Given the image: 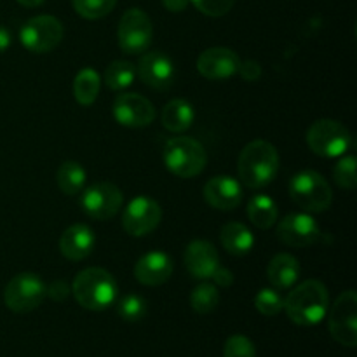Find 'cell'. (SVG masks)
Here are the masks:
<instances>
[{"label":"cell","instance_id":"1","mask_svg":"<svg viewBox=\"0 0 357 357\" xmlns=\"http://www.w3.org/2000/svg\"><path fill=\"white\" fill-rule=\"evenodd\" d=\"M330 309V293L317 279H307L293 286L284 298V307L289 319L298 326H314L326 317Z\"/></svg>","mask_w":357,"mask_h":357},{"label":"cell","instance_id":"2","mask_svg":"<svg viewBox=\"0 0 357 357\" xmlns=\"http://www.w3.org/2000/svg\"><path fill=\"white\" fill-rule=\"evenodd\" d=\"M279 164H281V159H279L278 149L272 143L265 139H255L248 143L237 160L241 183L253 190L267 187L278 176Z\"/></svg>","mask_w":357,"mask_h":357},{"label":"cell","instance_id":"3","mask_svg":"<svg viewBox=\"0 0 357 357\" xmlns=\"http://www.w3.org/2000/svg\"><path fill=\"white\" fill-rule=\"evenodd\" d=\"M72 295L84 309L101 312L117 302L119 286L108 271L89 267L75 275L72 282Z\"/></svg>","mask_w":357,"mask_h":357},{"label":"cell","instance_id":"4","mask_svg":"<svg viewBox=\"0 0 357 357\" xmlns=\"http://www.w3.org/2000/svg\"><path fill=\"white\" fill-rule=\"evenodd\" d=\"M162 160L167 169L178 178H195L204 171L208 155L197 139L188 136H174L162 149Z\"/></svg>","mask_w":357,"mask_h":357},{"label":"cell","instance_id":"5","mask_svg":"<svg viewBox=\"0 0 357 357\" xmlns=\"http://www.w3.org/2000/svg\"><path fill=\"white\" fill-rule=\"evenodd\" d=\"M289 197L305 213H323L333 202V192L323 174L316 171H300L293 174L288 185Z\"/></svg>","mask_w":357,"mask_h":357},{"label":"cell","instance_id":"6","mask_svg":"<svg viewBox=\"0 0 357 357\" xmlns=\"http://www.w3.org/2000/svg\"><path fill=\"white\" fill-rule=\"evenodd\" d=\"M307 145L316 155L324 159L342 157L351 150L352 135L342 122L333 119H321L307 131Z\"/></svg>","mask_w":357,"mask_h":357},{"label":"cell","instance_id":"7","mask_svg":"<svg viewBox=\"0 0 357 357\" xmlns=\"http://www.w3.org/2000/svg\"><path fill=\"white\" fill-rule=\"evenodd\" d=\"M65 35L63 23L54 16L42 14L28 20L20 30V42L28 52L45 54L58 47Z\"/></svg>","mask_w":357,"mask_h":357},{"label":"cell","instance_id":"8","mask_svg":"<svg viewBox=\"0 0 357 357\" xmlns=\"http://www.w3.org/2000/svg\"><path fill=\"white\" fill-rule=\"evenodd\" d=\"M153 26L152 20L145 10L132 7L122 14L117 28L119 47L126 54H142L149 51L152 44Z\"/></svg>","mask_w":357,"mask_h":357},{"label":"cell","instance_id":"9","mask_svg":"<svg viewBox=\"0 0 357 357\" xmlns=\"http://www.w3.org/2000/svg\"><path fill=\"white\" fill-rule=\"evenodd\" d=\"M45 296L44 281L31 272L14 275L3 289V303L16 314L31 312L42 305Z\"/></svg>","mask_w":357,"mask_h":357},{"label":"cell","instance_id":"10","mask_svg":"<svg viewBox=\"0 0 357 357\" xmlns=\"http://www.w3.org/2000/svg\"><path fill=\"white\" fill-rule=\"evenodd\" d=\"M328 330L335 342L349 349L357 345V293L354 289L340 293L330 309Z\"/></svg>","mask_w":357,"mask_h":357},{"label":"cell","instance_id":"11","mask_svg":"<svg viewBox=\"0 0 357 357\" xmlns=\"http://www.w3.org/2000/svg\"><path fill=\"white\" fill-rule=\"evenodd\" d=\"M122 201L124 197L121 188L110 181H100L80 192V206L84 213L98 222L114 218L121 211Z\"/></svg>","mask_w":357,"mask_h":357},{"label":"cell","instance_id":"12","mask_svg":"<svg viewBox=\"0 0 357 357\" xmlns=\"http://www.w3.org/2000/svg\"><path fill=\"white\" fill-rule=\"evenodd\" d=\"M162 208L152 197H135L122 213V227L132 237H145L159 227Z\"/></svg>","mask_w":357,"mask_h":357},{"label":"cell","instance_id":"13","mask_svg":"<svg viewBox=\"0 0 357 357\" xmlns=\"http://www.w3.org/2000/svg\"><path fill=\"white\" fill-rule=\"evenodd\" d=\"M114 119L129 129H142L155 121V107L149 98L138 93L119 94L114 101Z\"/></svg>","mask_w":357,"mask_h":357},{"label":"cell","instance_id":"14","mask_svg":"<svg viewBox=\"0 0 357 357\" xmlns=\"http://www.w3.org/2000/svg\"><path fill=\"white\" fill-rule=\"evenodd\" d=\"M136 73L145 86L155 91H166L174 84L176 68H174L173 59L166 52L149 51L139 59Z\"/></svg>","mask_w":357,"mask_h":357},{"label":"cell","instance_id":"15","mask_svg":"<svg viewBox=\"0 0 357 357\" xmlns=\"http://www.w3.org/2000/svg\"><path fill=\"white\" fill-rule=\"evenodd\" d=\"M321 236V229L309 213H293L278 225V237L289 248H309Z\"/></svg>","mask_w":357,"mask_h":357},{"label":"cell","instance_id":"16","mask_svg":"<svg viewBox=\"0 0 357 357\" xmlns=\"http://www.w3.org/2000/svg\"><path fill=\"white\" fill-rule=\"evenodd\" d=\"M241 58L229 47H209L197 58V72L208 80H227L237 75Z\"/></svg>","mask_w":357,"mask_h":357},{"label":"cell","instance_id":"17","mask_svg":"<svg viewBox=\"0 0 357 357\" xmlns=\"http://www.w3.org/2000/svg\"><path fill=\"white\" fill-rule=\"evenodd\" d=\"M202 195L213 209L232 211L243 202V187L236 178L220 174V176H213L211 180L206 181Z\"/></svg>","mask_w":357,"mask_h":357},{"label":"cell","instance_id":"18","mask_svg":"<svg viewBox=\"0 0 357 357\" xmlns=\"http://www.w3.org/2000/svg\"><path fill=\"white\" fill-rule=\"evenodd\" d=\"M185 267L188 274L199 281H208L220 267V257L216 248L209 241H192L185 250Z\"/></svg>","mask_w":357,"mask_h":357},{"label":"cell","instance_id":"19","mask_svg":"<svg viewBox=\"0 0 357 357\" xmlns=\"http://www.w3.org/2000/svg\"><path fill=\"white\" fill-rule=\"evenodd\" d=\"M173 275V260L164 251H150L135 265L136 281L143 286H160Z\"/></svg>","mask_w":357,"mask_h":357},{"label":"cell","instance_id":"20","mask_svg":"<svg viewBox=\"0 0 357 357\" xmlns=\"http://www.w3.org/2000/svg\"><path fill=\"white\" fill-rule=\"evenodd\" d=\"M94 243H96V237L91 227L75 223L68 227L59 237V251L66 260L80 261L93 253Z\"/></svg>","mask_w":357,"mask_h":357},{"label":"cell","instance_id":"21","mask_svg":"<svg viewBox=\"0 0 357 357\" xmlns=\"http://www.w3.org/2000/svg\"><path fill=\"white\" fill-rule=\"evenodd\" d=\"M298 260L289 253H279L271 260L267 267V278L272 288L275 289H291L300 279Z\"/></svg>","mask_w":357,"mask_h":357},{"label":"cell","instance_id":"22","mask_svg":"<svg viewBox=\"0 0 357 357\" xmlns=\"http://www.w3.org/2000/svg\"><path fill=\"white\" fill-rule=\"evenodd\" d=\"M220 243L227 253L234 257H244L255 246V236L244 223L229 222L220 232Z\"/></svg>","mask_w":357,"mask_h":357},{"label":"cell","instance_id":"23","mask_svg":"<svg viewBox=\"0 0 357 357\" xmlns=\"http://www.w3.org/2000/svg\"><path fill=\"white\" fill-rule=\"evenodd\" d=\"M162 126L171 132H185L187 129L192 128L195 121V110L192 107L190 101L181 100H171L166 107L162 108V115H160Z\"/></svg>","mask_w":357,"mask_h":357},{"label":"cell","instance_id":"24","mask_svg":"<svg viewBox=\"0 0 357 357\" xmlns=\"http://www.w3.org/2000/svg\"><path fill=\"white\" fill-rule=\"evenodd\" d=\"M246 211L250 222L260 230H268L278 222V204H275L274 199L265 194H258L251 197V201L248 202Z\"/></svg>","mask_w":357,"mask_h":357},{"label":"cell","instance_id":"25","mask_svg":"<svg viewBox=\"0 0 357 357\" xmlns=\"http://www.w3.org/2000/svg\"><path fill=\"white\" fill-rule=\"evenodd\" d=\"M101 77L96 70L84 68L80 70L73 80V98L82 107H89L100 96Z\"/></svg>","mask_w":357,"mask_h":357},{"label":"cell","instance_id":"26","mask_svg":"<svg viewBox=\"0 0 357 357\" xmlns=\"http://www.w3.org/2000/svg\"><path fill=\"white\" fill-rule=\"evenodd\" d=\"M87 173L82 167V164L77 160H65L59 166L58 174H56V181L63 194L66 195H77L84 190L86 187Z\"/></svg>","mask_w":357,"mask_h":357},{"label":"cell","instance_id":"27","mask_svg":"<svg viewBox=\"0 0 357 357\" xmlns=\"http://www.w3.org/2000/svg\"><path fill=\"white\" fill-rule=\"evenodd\" d=\"M136 66L131 61L117 59L107 66L103 73V80L112 91H122L135 82Z\"/></svg>","mask_w":357,"mask_h":357},{"label":"cell","instance_id":"28","mask_svg":"<svg viewBox=\"0 0 357 357\" xmlns=\"http://www.w3.org/2000/svg\"><path fill=\"white\" fill-rule=\"evenodd\" d=\"M220 303V291L213 282H201L190 293V307L197 314H211Z\"/></svg>","mask_w":357,"mask_h":357},{"label":"cell","instance_id":"29","mask_svg":"<svg viewBox=\"0 0 357 357\" xmlns=\"http://www.w3.org/2000/svg\"><path fill=\"white\" fill-rule=\"evenodd\" d=\"M72 6L84 20H101L117 6V0H72Z\"/></svg>","mask_w":357,"mask_h":357},{"label":"cell","instance_id":"30","mask_svg":"<svg viewBox=\"0 0 357 357\" xmlns=\"http://www.w3.org/2000/svg\"><path fill=\"white\" fill-rule=\"evenodd\" d=\"M149 312L145 298L139 295H126L117 302V314L128 323H138Z\"/></svg>","mask_w":357,"mask_h":357},{"label":"cell","instance_id":"31","mask_svg":"<svg viewBox=\"0 0 357 357\" xmlns=\"http://www.w3.org/2000/svg\"><path fill=\"white\" fill-rule=\"evenodd\" d=\"M255 307L265 317H274L284 307V298L275 288H264L255 296Z\"/></svg>","mask_w":357,"mask_h":357},{"label":"cell","instance_id":"32","mask_svg":"<svg viewBox=\"0 0 357 357\" xmlns=\"http://www.w3.org/2000/svg\"><path fill=\"white\" fill-rule=\"evenodd\" d=\"M333 178L340 188H345V190H354L357 187L356 157L342 155L340 160H338L333 167Z\"/></svg>","mask_w":357,"mask_h":357},{"label":"cell","instance_id":"33","mask_svg":"<svg viewBox=\"0 0 357 357\" xmlns=\"http://www.w3.org/2000/svg\"><path fill=\"white\" fill-rule=\"evenodd\" d=\"M223 357H257L255 344L244 335H232L227 338Z\"/></svg>","mask_w":357,"mask_h":357},{"label":"cell","instance_id":"34","mask_svg":"<svg viewBox=\"0 0 357 357\" xmlns=\"http://www.w3.org/2000/svg\"><path fill=\"white\" fill-rule=\"evenodd\" d=\"M199 13L209 17H222L232 10L236 0H190Z\"/></svg>","mask_w":357,"mask_h":357},{"label":"cell","instance_id":"35","mask_svg":"<svg viewBox=\"0 0 357 357\" xmlns=\"http://www.w3.org/2000/svg\"><path fill=\"white\" fill-rule=\"evenodd\" d=\"M237 75H241V79L246 80V82H257L261 77V65L258 61H255V59L241 61Z\"/></svg>","mask_w":357,"mask_h":357},{"label":"cell","instance_id":"36","mask_svg":"<svg viewBox=\"0 0 357 357\" xmlns=\"http://www.w3.org/2000/svg\"><path fill=\"white\" fill-rule=\"evenodd\" d=\"M70 293H72V288L66 284V281H61V279L52 281L51 284L45 286V295H49L51 296V300H54V302L58 303L65 302V300L70 296Z\"/></svg>","mask_w":357,"mask_h":357},{"label":"cell","instance_id":"37","mask_svg":"<svg viewBox=\"0 0 357 357\" xmlns=\"http://www.w3.org/2000/svg\"><path fill=\"white\" fill-rule=\"evenodd\" d=\"M211 281L213 284L220 286V288H229V286L234 284V274L229 271V268L220 265V267L215 271V274H213Z\"/></svg>","mask_w":357,"mask_h":357},{"label":"cell","instance_id":"38","mask_svg":"<svg viewBox=\"0 0 357 357\" xmlns=\"http://www.w3.org/2000/svg\"><path fill=\"white\" fill-rule=\"evenodd\" d=\"M190 3V0H162V6L166 7L169 13H181Z\"/></svg>","mask_w":357,"mask_h":357},{"label":"cell","instance_id":"39","mask_svg":"<svg viewBox=\"0 0 357 357\" xmlns=\"http://www.w3.org/2000/svg\"><path fill=\"white\" fill-rule=\"evenodd\" d=\"M10 44H13V35H10V31L6 26L0 24V54L6 52L10 47Z\"/></svg>","mask_w":357,"mask_h":357},{"label":"cell","instance_id":"40","mask_svg":"<svg viewBox=\"0 0 357 357\" xmlns=\"http://www.w3.org/2000/svg\"><path fill=\"white\" fill-rule=\"evenodd\" d=\"M17 3H20V6H23V7H38V6H42V3L45 2V0H16Z\"/></svg>","mask_w":357,"mask_h":357}]
</instances>
